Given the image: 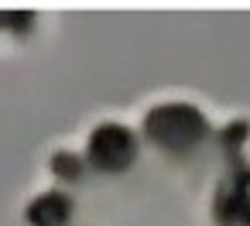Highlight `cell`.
I'll return each mask as SVG.
<instances>
[{"mask_svg":"<svg viewBox=\"0 0 250 226\" xmlns=\"http://www.w3.org/2000/svg\"><path fill=\"white\" fill-rule=\"evenodd\" d=\"M137 154V137L120 123H103L89 134V161L100 171H124Z\"/></svg>","mask_w":250,"mask_h":226,"instance_id":"cell-2","label":"cell"},{"mask_svg":"<svg viewBox=\"0 0 250 226\" xmlns=\"http://www.w3.org/2000/svg\"><path fill=\"white\" fill-rule=\"evenodd\" d=\"M52 171L59 175V178H79V171H83V164H79V158L76 154H59L55 161H52Z\"/></svg>","mask_w":250,"mask_h":226,"instance_id":"cell-5","label":"cell"},{"mask_svg":"<svg viewBox=\"0 0 250 226\" xmlns=\"http://www.w3.org/2000/svg\"><path fill=\"white\" fill-rule=\"evenodd\" d=\"M144 134L168 151H182V147H192L206 134V120L199 110H192L185 103H165V106L147 113Z\"/></svg>","mask_w":250,"mask_h":226,"instance_id":"cell-1","label":"cell"},{"mask_svg":"<svg viewBox=\"0 0 250 226\" xmlns=\"http://www.w3.org/2000/svg\"><path fill=\"white\" fill-rule=\"evenodd\" d=\"M216 219L223 226H250V171H240L219 188Z\"/></svg>","mask_w":250,"mask_h":226,"instance_id":"cell-3","label":"cell"},{"mask_svg":"<svg viewBox=\"0 0 250 226\" xmlns=\"http://www.w3.org/2000/svg\"><path fill=\"white\" fill-rule=\"evenodd\" d=\"M72 216V202L62 195V192H48V195H38L28 209V223L31 226H65Z\"/></svg>","mask_w":250,"mask_h":226,"instance_id":"cell-4","label":"cell"}]
</instances>
